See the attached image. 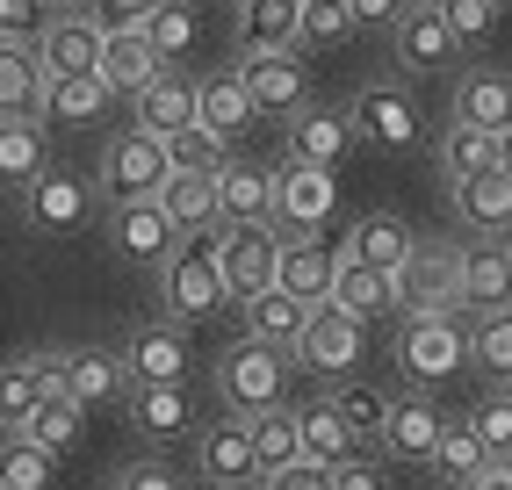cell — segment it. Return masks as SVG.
<instances>
[{"label": "cell", "instance_id": "obj_43", "mask_svg": "<svg viewBox=\"0 0 512 490\" xmlns=\"http://www.w3.org/2000/svg\"><path fill=\"white\" fill-rule=\"evenodd\" d=\"M80 404L73 397H58V404H37V411H29V426H22V440H37L44 454H58V462H65V454H73L80 447Z\"/></svg>", "mask_w": 512, "mask_h": 490}, {"label": "cell", "instance_id": "obj_24", "mask_svg": "<svg viewBox=\"0 0 512 490\" xmlns=\"http://www.w3.org/2000/svg\"><path fill=\"white\" fill-rule=\"evenodd\" d=\"M159 73H174V65L152 51L145 29H109V44H101V80L116 87V101H138Z\"/></svg>", "mask_w": 512, "mask_h": 490}, {"label": "cell", "instance_id": "obj_13", "mask_svg": "<svg viewBox=\"0 0 512 490\" xmlns=\"http://www.w3.org/2000/svg\"><path fill=\"white\" fill-rule=\"evenodd\" d=\"M238 73H246V94L260 116L275 123H296L311 109V73H303V51H260V58H238Z\"/></svg>", "mask_w": 512, "mask_h": 490}, {"label": "cell", "instance_id": "obj_19", "mask_svg": "<svg viewBox=\"0 0 512 490\" xmlns=\"http://www.w3.org/2000/svg\"><path fill=\"white\" fill-rule=\"evenodd\" d=\"M455 253H462V303L476 318H484V310H505L512 303V245L469 231V245H455Z\"/></svg>", "mask_w": 512, "mask_h": 490}, {"label": "cell", "instance_id": "obj_59", "mask_svg": "<svg viewBox=\"0 0 512 490\" xmlns=\"http://www.w3.org/2000/svg\"><path fill=\"white\" fill-rule=\"evenodd\" d=\"M498 152H505V173H512V130H498Z\"/></svg>", "mask_w": 512, "mask_h": 490}, {"label": "cell", "instance_id": "obj_14", "mask_svg": "<svg viewBox=\"0 0 512 490\" xmlns=\"http://www.w3.org/2000/svg\"><path fill=\"white\" fill-rule=\"evenodd\" d=\"M22 217H29V231H37V238H73V231H87V217H94V188L80 181V173L51 166L37 188H22Z\"/></svg>", "mask_w": 512, "mask_h": 490}, {"label": "cell", "instance_id": "obj_48", "mask_svg": "<svg viewBox=\"0 0 512 490\" xmlns=\"http://www.w3.org/2000/svg\"><path fill=\"white\" fill-rule=\"evenodd\" d=\"M354 0H311L303 8V51H332V44H347L354 37Z\"/></svg>", "mask_w": 512, "mask_h": 490}, {"label": "cell", "instance_id": "obj_33", "mask_svg": "<svg viewBox=\"0 0 512 490\" xmlns=\"http://www.w3.org/2000/svg\"><path fill=\"white\" fill-rule=\"evenodd\" d=\"M238 318H246V339H267V346H303V332H311V303H296L289 289H267L253 303H238Z\"/></svg>", "mask_w": 512, "mask_h": 490}, {"label": "cell", "instance_id": "obj_58", "mask_svg": "<svg viewBox=\"0 0 512 490\" xmlns=\"http://www.w3.org/2000/svg\"><path fill=\"white\" fill-rule=\"evenodd\" d=\"M51 15H94V0H44Z\"/></svg>", "mask_w": 512, "mask_h": 490}, {"label": "cell", "instance_id": "obj_12", "mask_svg": "<svg viewBox=\"0 0 512 490\" xmlns=\"http://www.w3.org/2000/svg\"><path fill=\"white\" fill-rule=\"evenodd\" d=\"M123 361H130V375L138 382H188L195 375V346H188V325L181 318H138L130 325V339H123Z\"/></svg>", "mask_w": 512, "mask_h": 490}, {"label": "cell", "instance_id": "obj_46", "mask_svg": "<svg viewBox=\"0 0 512 490\" xmlns=\"http://www.w3.org/2000/svg\"><path fill=\"white\" fill-rule=\"evenodd\" d=\"M145 37H152V51H159V58L181 73V65H188V51H195V15H188V0H166V8L145 22Z\"/></svg>", "mask_w": 512, "mask_h": 490}, {"label": "cell", "instance_id": "obj_61", "mask_svg": "<svg viewBox=\"0 0 512 490\" xmlns=\"http://www.w3.org/2000/svg\"><path fill=\"white\" fill-rule=\"evenodd\" d=\"M296 8H311V0H296Z\"/></svg>", "mask_w": 512, "mask_h": 490}, {"label": "cell", "instance_id": "obj_34", "mask_svg": "<svg viewBox=\"0 0 512 490\" xmlns=\"http://www.w3.org/2000/svg\"><path fill=\"white\" fill-rule=\"evenodd\" d=\"M433 159H440V173H448V188L505 166V152H498V130H476V123H448V130H440V145H433Z\"/></svg>", "mask_w": 512, "mask_h": 490}, {"label": "cell", "instance_id": "obj_11", "mask_svg": "<svg viewBox=\"0 0 512 490\" xmlns=\"http://www.w3.org/2000/svg\"><path fill=\"white\" fill-rule=\"evenodd\" d=\"M195 469L217 490H260V447H253V418H210L195 433Z\"/></svg>", "mask_w": 512, "mask_h": 490}, {"label": "cell", "instance_id": "obj_29", "mask_svg": "<svg viewBox=\"0 0 512 490\" xmlns=\"http://www.w3.org/2000/svg\"><path fill=\"white\" fill-rule=\"evenodd\" d=\"M159 202H166V217L181 224V238H217V231H224V195H217V173H174Z\"/></svg>", "mask_w": 512, "mask_h": 490}, {"label": "cell", "instance_id": "obj_40", "mask_svg": "<svg viewBox=\"0 0 512 490\" xmlns=\"http://www.w3.org/2000/svg\"><path fill=\"white\" fill-rule=\"evenodd\" d=\"M484 469H491V447H484V433H476L469 418H455V426H448V440H440V454H433V476H440V483H455V490H469Z\"/></svg>", "mask_w": 512, "mask_h": 490}, {"label": "cell", "instance_id": "obj_52", "mask_svg": "<svg viewBox=\"0 0 512 490\" xmlns=\"http://www.w3.org/2000/svg\"><path fill=\"white\" fill-rule=\"evenodd\" d=\"M383 462H390L383 447H361L354 462H339V469H332V490H383Z\"/></svg>", "mask_w": 512, "mask_h": 490}, {"label": "cell", "instance_id": "obj_49", "mask_svg": "<svg viewBox=\"0 0 512 490\" xmlns=\"http://www.w3.org/2000/svg\"><path fill=\"white\" fill-rule=\"evenodd\" d=\"M440 22L455 29L462 51H484L491 29H498V0H440Z\"/></svg>", "mask_w": 512, "mask_h": 490}, {"label": "cell", "instance_id": "obj_36", "mask_svg": "<svg viewBox=\"0 0 512 490\" xmlns=\"http://www.w3.org/2000/svg\"><path fill=\"white\" fill-rule=\"evenodd\" d=\"M455 123L512 130V73H462L455 80Z\"/></svg>", "mask_w": 512, "mask_h": 490}, {"label": "cell", "instance_id": "obj_37", "mask_svg": "<svg viewBox=\"0 0 512 490\" xmlns=\"http://www.w3.org/2000/svg\"><path fill=\"white\" fill-rule=\"evenodd\" d=\"M332 303L347 310V318L375 325L383 310H397V282H390V274H375V267H361V260H339V289H332Z\"/></svg>", "mask_w": 512, "mask_h": 490}, {"label": "cell", "instance_id": "obj_53", "mask_svg": "<svg viewBox=\"0 0 512 490\" xmlns=\"http://www.w3.org/2000/svg\"><path fill=\"white\" fill-rule=\"evenodd\" d=\"M116 490H188V476H181L174 462H130V469L116 476Z\"/></svg>", "mask_w": 512, "mask_h": 490}, {"label": "cell", "instance_id": "obj_25", "mask_svg": "<svg viewBox=\"0 0 512 490\" xmlns=\"http://www.w3.org/2000/svg\"><path fill=\"white\" fill-rule=\"evenodd\" d=\"M101 44H109V29H101V15H58L44 29V65L51 80H73V73H101Z\"/></svg>", "mask_w": 512, "mask_h": 490}, {"label": "cell", "instance_id": "obj_18", "mask_svg": "<svg viewBox=\"0 0 512 490\" xmlns=\"http://www.w3.org/2000/svg\"><path fill=\"white\" fill-rule=\"evenodd\" d=\"M419 245H426V238L404 224V217H390V209H368V217L347 231V260H361V267H375V274H390V282H397V274L419 260Z\"/></svg>", "mask_w": 512, "mask_h": 490}, {"label": "cell", "instance_id": "obj_39", "mask_svg": "<svg viewBox=\"0 0 512 490\" xmlns=\"http://www.w3.org/2000/svg\"><path fill=\"white\" fill-rule=\"evenodd\" d=\"M253 447H260V483L303 462V404H282V411H260L253 418Z\"/></svg>", "mask_w": 512, "mask_h": 490}, {"label": "cell", "instance_id": "obj_9", "mask_svg": "<svg viewBox=\"0 0 512 490\" xmlns=\"http://www.w3.org/2000/svg\"><path fill=\"white\" fill-rule=\"evenodd\" d=\"M275 231L282 238H318L325 231V217L339 209V181H332V166H303V159H289V166H275Z\"/></svg>", "mask_w": 512, "mask_h": 490}, {"label": "cell", "instance_id": "obj_38", "mask_svg": "<svg viewBox=\"0 0 512 490\" xmlns=\"http://www.w3.org/2000/svg\"><path fill=\"white\" fill-rule=\"evenodd\" d=\"M303 454L325 462V469H339V462H354V454H361V433L339 418L332 397H325V404H303Z\"/></svg>", "mask_w": 512, "mask_h": 490}, {"label": "cell", "instance_id": "obj_15", "mask_svg": "<svg viewBox=\"0 0 512 490\" xmlns=\"http://www.w3.org/2000/svg\"><path fill=\"white\" fill-rule=\"evenodd\" d=\"M123 411H130V433L152 440V447H174V440H195V433H202V426H195V390H188V382H138Z\"/></svg>", "mask_w": 512, "mask_h": 490}, {"label": "cell", "instance_id": "obj_44", "mask_svg": "<svg viewBox=\"0 0 512 490\" xmlns=\"http://www.w3.org/2000/svg\"><path fill=\"white\" fill-rule=\"evenodd\" d=\"M58 483V454H44L37 440L8 433V462H0V490H51Z\"/></svg>", "mask_w": 512, "mask_h": 490}, {"label": "cell", "instance_id": "obj_31", "mask_svg": "<svg viewBox=\"0 0 512 490\" xmlns=\"http://www.w3.org/2000/svg\"><path fill=\"white\" fill-rule=\"evenodd\" d=\"M0 173H8V188H37L51 173V159H44V116H22V109L0 116Z\"/></svg>", "mask_w": 512, "mask_h": 490}, {"label": "cell", "instance_id": "obj_7", "mask_svg": "<svg viewBox=\"0 0 512 490\" xmlns=\"http://www.w3.org/2000/svg\"><path fill=\"white\" fill-rule=\"evenodd\" d=\"M462 303V253L455 245H419V260L397 274V318H455Z\"/></svg>", "mask_w": 512, "mask_h": 490}, {"label": "cell", "instance_id": "obj_10", "mask_svg": "<svg viewBox=\"0 0 512 490\" xmlns=\"http://www.w3.org/2000/svg\"><path fill=\"white\" fill-rule=\"evenodd\" d=\"M361 361H368V325L347 318L339 303H318L311 310V332H303V346H296V368L332 375V382H354Z\"/></svg>", "mask_w": 512, "mask_h": 490}, {"label": "cell", "instance_id": "obj_42", "mask_svg": "<svg viewBox=\"0 0 512 490\" xmlns=\"http://www.w3.org/2000/svg\"><path fill=\"white\" fill-rule=\"evenodd\" d=\"M476 325V368L491 375V390H512V303L505 310H484Z\"/></svg>", "mask_w": 512, "mask_h": 490}, {"label": "cell", "instance_id": "obj_47", "mask_svg": "<svg viewBox=\"0 0 512 490\" xmlns=\"http://www.w3.org/2000/svg\"><path fill=\"white\" fill-rule=\"evenodd\" d=\"M37 404H44V390H37V361L22 354V361L0 368V418H8V433H22Z\"/></svg>", "mask_w": 512, "mask_h": 490}, {"label": "cell", "instance_id": "obj_8", "mask_svg": "<svg viewBox=\"0 0 512 490\" xmlns=\"http://www.w3.org/2000/svg\"><path fill=\"white\" fill-rule=\"evenodd\" d=\"M282 231L275 224H231V231H217V260H224V274H231V296L238 303H253V296H267L282 282Z\"/></svg>", "mask_w": 512, "mask_h": 490}, {"label": "cell", "instance_id": "obj_22", "mask_svg": "<svg viewBox=\"0 0 512 490\" xmlns=\"http://www.w3.org/2000/svg\"><path fill=\"white\" fill-rule=\"evenodd\" d=\"M361 145V130H354V109H303L296 123H289V159H303V166H339Z\"/></svg>", "mask_w": 512, "mask_h": 490}, {"label": "cell", "instance_id": "obj_2", "mask_svg": "<svg viewBox=\"0 0 512 490\" xmlns=\"http://www.w3.org/2000/svg\"><path fill=\"white\" fill-rule=\"evenodd\" d=\"M152 282H159L166 318H181V325H202V318H217L224 303H238V296H231V274H224V260H217V238H188L181 253L152 274Z\"/></svg>", "mask_w": 512, "mask_h": 490}, {"label": "cell", "instance_id": "obj_64", "mask_svg": "<svg viewBox=\"0 0 512 490\" xmlns=\"http://www.w3.org/2000/svg\"><path fill=\"white\" fill-rule=\"evenodd\" d=\"M505 245H512V238H505Z\"/></svg>", "mask_w": 512, "mask_h": 490}, {"label": "cell", "instance_id": "obj_27", "mask_svg": "<svg viewBox=\"0 0 512 490\" xmlns=\"http://www.w3.org/2000/svg\"><path fill=\"white\" fill-rule=\"evenodd\" d=\"M275 166H253V159H231L217 173V195H224V231L231 224H275Z\"/></svg>", "mask_w": 512, "mask_h": 490}, {"label": "cell", "instance_id": "obj_56", "mask_svg": "<svg viewBox=\"0 0 512 490\" xmlns=\"http://www.w3.org/2000/svg\"><path fill=\"white\" fill-rule=\"evenodd\" d=\"M404 15H412V0H354V22L361 29H397Z\"/></svg>", "mask_w": 512, "mask_h": 490}, {"label": "cell", "instance_id": "obj_51", "mask_svg": "<svg viewBox=\"0 0 512 490\" xmlns=\"http://www.w3.org/2000/svg\"><path fill=\"white\" fill-rule=\"evenodd\" d=\"M58 15L44 8V0H0V44H44V29Z\"/></svg>", "mask_w": 512, "mask_h": 490}, {"label": "cell", "instance_id": "obj_1", "mask_svg": "<svg viewBox=\"0 0 512 490\" xmlns=\"http://www.w3.org/2000/svg\"><path fill=\"white\" fill-rule=\"evenodd\" d=\"M289 382H296V354H289V346L238 339L231 354H217V397H224L231 418L282 411V404H289Z\"/></svg>", "mask_w": 512, "mask_h": 490}, {"label": "cell", "instance_id": "obj_41", "mask_svg": "<svg viewBox=\"0 0 512 490\" xmlns=\"http://www.w3.org/2000/svg\"><path fill=\"white\" fill-rule=\"evenodd\" d=\"M166 159H174V173H224L238 152H231V137H217L210 123H188L166 137Z\"/></svg>", "mask_w": 512, "mask_h": 490}, {"label": "cell", "instance_id": "obj_63", "mask_svg": "<svg viewBox=\"0 0 512 490\" xmlns=\"http://www.w3.org/2000/svg\"><path fill=\"white\" fill-rule=\"evenodd\" d=\"M202 490H217V483H202Z\"/></svg>", "mask_w": 512, "mask_h": 490}, {"label": "cell", "instance_id": "obj_23", "mask_svg": "<svg viewBox=\"0 0 512 490\" xmlns=\"http://www.w3.org/2000/svg\"><path fill=\"white\" fill-rule=\"evenodd\" d=\"M238 58L260 51H303V8L296 0H238Z\"/></svg>", "mask_w": 512, "mask_h": 490}, {"label": "cell", "instance_id": "obj_6", "mask_svg": "<svg viewBox=\"0 0 512 490\" xmlns=\"http://www.w3.org/2000/svg\"><path fill=\"white\" fill-rule=\"evenodd\" d=\"M101 238H109L116 245V260H130V267H166V260H174L181 253V224L174 217H166V202L152 195V202H109V209H101Z\"/></svg>", "mask_w": 512, "mask_h": 490}, {"label": "cell", "instance_id": "obj_54", "mask_svg": "<svg viewBox=\"0 0 512 490\" xmlns=\"http://www.w3.org/2000/svg\"><path fill=\"white\" fill-rule=\"evenodd\" d=\"M159 8H166V0H94L101 29H145V22H152Z\"/></svg>", "mask_w": 512, "mask_h": 490}, {"label": "cell", "instance_id": "obj_20", "mask_svg": "<svg viewBox=\"0 0 512 490\" xmlns=\"http://www.w3.org/2000/svg\"><path fill=\"white\" fill-rule=\"evenodd\" d=\"M339 260H347V253H339V245H325V231L318 238H289L282 245V282L275 289H289L296 303H332V289H339Z\"/></svg>", "mask_w": 512, "mask_h": 490}, {"label": "cell", "instance_id": "obj_28", "mask_svg": "<svg viewBox=\"0 0 512 490\" xmlns=\"http://www.w3.org/2000/svg\"><path fill=\"white\" fill-rule=\"evenodd\" d=\"M455 217L476 238H512V173H476V181H455Z\"/></svg>", "mask_w": 512, "mask_h": 490}, {"label": "cell", "instance_id": "obj_4", "mask_svg": "<svg viewBox=\"0 0 512 490\" xmlns=\"http://www.w3.org/2000/svg\"><path fill=\"white\" fill-rule=\"evenodd\" d=\"M166 181H174V159H166V137L152 130H116L109 145H101V173H94V188L101 202H152L166 195Z\"/></svg>", "mask_w": 512, "mask_h": 490}, {"label": "cell", "instance_id": "obj_21", "mask_svg": "<svg viewBox=\"0 0 512 490\" xmlns=\"http://www.w3.org/2000/svg\"><path fill=\"white\" fill-rule=\"evenodd\" d=\"M390 51H397L404 73H448V65L462 58V44H455V29L440 22V8H412L390 29Z\"/></svg>", "mask_w": 512, "mask_h": 490}, {"label": "cell", "instance_id": "obj_55", "mask_svg": "<svg viewBox=\"0 0 512 490\" xmlns=\"http://www.w3.org/2000/svg\"><path fill=\"white\" fill-rule=\"evenodd\" d=\"M260 490H332V469L325 462H311V454H303V462H289V469H275Z\"/></svg>", "mask_w": 512, "mask_h": 490}, {"label": "cell", "instance_id": "obj_5", "mask_svg": "<svg viewBox=\"0 0 512 490\" xmlns=\"http://www.w3.org/2000/svg\"><path fill=\"white\" fill-rule=\"evenodd\" d=\"M354 130L375 152H419L426 145V109L404 80H368L354 94Z\"/></svg>", "mask_w": 512, "mask_h": 490}, {"label": "cell", "instance_id": "obj_17", "mask_svg": "<svg viewBox=\"0 0 512 490\" xmlns=\"http://www.w3.org/2000/svg\"><path fill=\"white\" fill-rule=\"evenodd\" d=\"M448 426H455V418H440V404H433L426 390H412V397H390L383 454H390V462H433V454H440V440H448Z\"/></svg>", "mask_w": 512, "mask_h": 490}, {"label": "cell", "instance_id": "obj_3", "mask_svg": "<svg viewBox=\"0 0 512 490\" xmlns=\"http://www.w3.org/2000/svg\"><path fill=\"white\" fill-rule=\"evenodd\" d=\"M397 368L412 390H440V382H455L462 368H476V325L455 318H412L397 332Z\"/></svg>", "mask_w": 512, "mask_h": 490}, {"label": "cell", "instance_id": "obj_60", "mask_svg": "<svg viewBox=\"0 0 512 490\" xmlns=\"http://www.w3.org/2000/svg\"><path fill=\"white\" fill-rule=\"evenodd\" d=\"M412 8H440V0H412Z\"/></svg>", "mask_w": 512, "mask_h": 490}, {"label": "cell", "instance_id": "obj_26", "mask_svg": "<svg viewBox=\"0 0 512 490\" xmlns=\"http://www.w3.org/2000/svg\"><path fill=\"white\" fill-rule=\"evenodd\" d=\"M130 123L152 130V137H174V130L202 123V94H195V80H188V73H159L138 101H130Z\"/></svg>", "mask_w": 512, "mask_h": 490}, {"label": "cell", "instance_id": "obj_16", "mask_svg": "<svg viewBox=\"0 0 512 490\" xmlns=\"http://www.w3.org/2000/svg\"><path fill=\"white\" fill-rule=\"evenodd\" d=\"M65 382H73V404H80V411L130 404V390H138L123 346H73V354H65Z\"/></svg>", "mask_w": 512, "mask_h": 490}, {"label": "cell", "instance_id": "obj_57", "mask_svg": "<svg viewBox=\"0 0 512 490\" xmlns=\"http://www.w3.org/2000/svg\"><path fill=\"white\" fill-rule=\"evenodd\" d=\"M469 490H512V462H491V469H484V476H476Z\"/></svg>", "mask_w": 512, "mask_h": 490}, {"label": "cell", "instance_id": "obj_62", "mask_svg": "<svg viewBox=\"0 0 512 490\" xmlns=\"http://www.w3.org/2000/svg\"><path fill=\"white\" fill-rule=\"evenodd\" d=\"M498 8H512V0H498Z\"/></svg>", "mask_w": 512, "mask_h": 490}, {"label": "cell", "instance_id": "obj_35", "mask_svg": "<svg viewBox=\"0 0 512 490\" xmlns=\"http://www.w3.org/2000/svg\"><path fill=\"white\" fill-rule=\"evenodd\" d=\"M109 101H116V87L101 80V73L51 80V94H44V123H65V130H94L101 116H109Z\"/></svg>", "mask_w": 512, "mask_h": 490}, {"label": "cell", "instance_id": "obj_32", "mask_svg": "<svg viewBox=\"0 0 512 490\" xmlns=\"http://www.w3.org/2000/svg\"><path fill=\"white\" fill-rule=\"evenodd\" d=\"M44 94H51L44 51H37V44H0V109L44 116Z\"/></svg>", "mask_w": 512, "mask_h": 490}, {"label": "cell", "instance_id": "obj_50", "mask_svg": "<svg viewBox=\"0 0 512 490\" xmlns=\"http://www.w3.org/2000/svg\"><path fill=\"white\" fill-rule=\"evenodd\" d=\"M469 426L484 433V447H491V462H512V390H491L484 404L469 411Z\"/></svg>", "mask_w": 512, "mask_h": 490}, {"label": "cell", "instance_id": "obj_30", "mask_svg": "<svg viewBox=\"0 0 512 490\" xmlns=\"http://www.w3.org/2000/svg\"><path fill=\"white\" fill-rule=\"evenodd\" d=\"M195 94H202V123H210L217 137H231V145L260 123V109H253L246 73H238V65H231V73H202V80H195Z\"/></svg>", "mask_w": 512, "mask_h": 490}, {"label": "cell", "instance_id": "obj_45", "mask_svg": "<svg viewBox=\"0 0 512 490\" xmlns=\"http://www.w3.org/2000/svg\"><path fill=\"white\" fill-rule=\"evenodd\" d=\"M332 404H339V418L361 433V447H383V426H390V397H375L368 382H339L332 390Z\"/></svg>", "mask_w": 512, "mask_h": 490}]
</instances>
